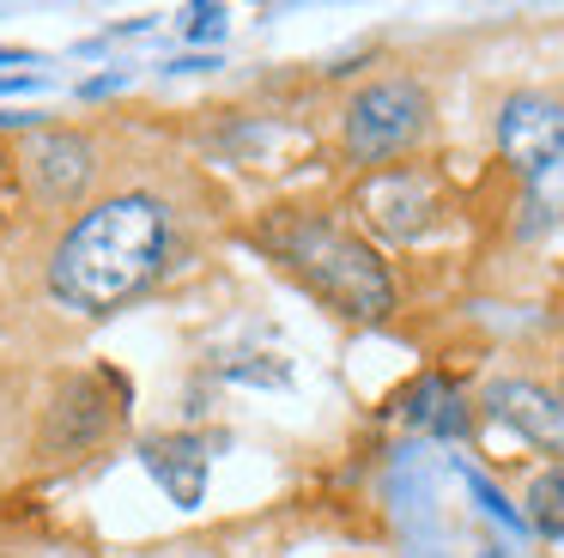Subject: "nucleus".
Masks as SVG:
<instances>
[{
    "mask_svg": "<svg viewBox=\"0 0 564 558\" xmlns=\"http://www.w3.org/2000/svg\"><path fill=\"white\" fill-rule=\"evenodd\" d=\"M13 61H31L25 49H0V67H13Z\"/></svg>",
    "mask_w": 564,
    "mask_h": 558,
    "instance_id": "obj_14",
    "label": "nucleus"
},
{
    "mask_svg": "<svg viewBox=\"0 0 564 558\" xmlns=\"http://www.w3.org/2000/svg\"><path fill=\"white\" fill-rule=\"evenodd\" d=\"M467 480H474V497H479V504H486V509H491V516H498V522H503V528H528V522H522V516H516V509H510V504H503V497H498V492H491V480H479V473H467Z\"/></svg>",
    "mask_w": 564,
    "mask_h": 558,
    "instance_id": "obj_13",
    "label": "nucleus"
},
{
    "mask_svg": "<svg viewBox=\"0 0 564 558\" xmlns=\"http://www.w3.org/2000/svg\"><path fill=\"white\" fill-rule=\"evenodd\" d=\"M273 249L292 261V273L316 291L322 303H334L340 315L377 322L394 310V279L377 261V249H365L358 237H346L328 218H285L273 230Z\"/></svg>",
    "mask_w": 564,
    "mask_h": 558,
    "instance_id": "obj_2",
    "label": "nucleus"
},
{
    "mask_svg": "<svg viewBox=\"0 0 564 558\" xmlns=\"http://www.w3.org/2000/svg\"><path fill=\"white\" fill-rule=\"evenodd\" d=\"M564 225V152L552 158L546 170L528 176V201H522V230L540 237V230H558Z\"/></svg>",
    "mask_w": 564,
    "mask_h": 558,
    "instance_id": "obj_10",
    "label": "nucleus"
},
{
    "mask_svg": "<svg viewBox=\"0 0 564 558\" xmlns=\"http://www.w3.org/2000/svg\"><path fill=\"white\" fill-rule=\"evenodd\" d=\"M31 182L43 194H79L91 182V146L79 133H43L31 146Z\"/></svg>",
    "mask_w": 564,
    "mask_h": 558,
    "instance_id": "obj_8",
    "label": "nucleus"
},
{
    "mask_svg": "<svg viewBox=\"0 0 564 558\" xmlns=\"http://www.w3.org/2000/svg\"><path fill=\"white\" fill-rule=\"evenodd\" d=\"M358 213L370 218V230L394 243H413L437 225L443 201H437V182L419 176V170H377V176L358 189Z\"/></svg>",
    "mask_w": 564,
    "mask_h": 558,
    "instance_id": "obj_4",
    "label": "nucleus"
},
{
    "mask_svg": "<svg viewBox=\"0 0 564 558\" xmlns=\"http://www.w3.org/2000/svg\"><path fill=\"white\" fill-rule=\"evenodd\" d=\"M140 461H147V473L171 492V504L195 509L200 497H207V449H200L195 437H147V443H140Z\"/></svg>",
    "mask_w": 564,
    "mask_h": 558,
    "instance_id": "obj_7",
    "label": "nucleus"
},
{
    "mask_svg": "<svg viewBox=\"0 0 564 558\" xmlns=\"http://www.w3.org/2000/svg\"><path fill=\"white\" fill-rule=\"evenodd\" d=\"M425 116H431V104L413 79L365 85L352 97V109H346V152L358 164H389V158H401L425 133Z\"/></svg>",
    "mask_w": 564,
    "mask_h": 558,
    "instance_id": "obj_3",
    "label": "nucleus"
},
{
    "mask_svg": "<svg viewBox=\"0 0 564 558\" xmlns=\"http://www.w3.org/2000/svg\"><path fill=\"white\" fill-rule=\"evenodd\" d=\"M225 31V7H188L183 12V36H219Z\"/></svg>",
    "mask_w": 564,
    "mask_h": 558,
    "instance_id": "obj_12",
    "label": "nucleus"
},
{
    "mask_svg": "<svg viewBox=\"0 0 564 558\" xmlns=\"http://www.w3.org/2000/svg\"><path fill=\"white\" fill-rule=\"evenodd\" d=\"M528 528L546 534V540H564V461L546 473H534V485H528Z\"/></svg>",
    "mask_w": 564,
    "mask_h": 558,
    "instance_id": "obj_11",
    "label": "nucleus"
},
{
    "mask_svg": "<svg viewBox=\"0 0 564 558\" xmlns=\"http://www.w3.org/2000/svg\"><path fill=\"white\" fill-rule=\"evenodd\" d=\"M486 407H491V419L522 431L528 443H540L546 455H564V400L558 395H546V388H534V383H491Z\"/></svg>",
    "mask_w": 564,
    "mask_h": 558,
    "instance_id": "obj_6",
    "label": "nucleus"
},
{
    "mask_svg": "<svg viewBox=\"0 0 564 558\" xmlns=\"http://www.w3.org/2000/svg\"><path fill=\"white\" fill-rule=\"evenodd\" d=\"M171 249H176L171 206L152 201V194H116V201L91 206L62 237V249L50 261V286L74 310L110 315L122 303H134L171 267Z\"/></svg>",
    "mask_w": 564,
    "mask_h": 558,
    "instance_id": "obj_1",
    "label": "nucleus"
},
{
    "mask_svg": "<svg viewBox=\"0 0 564 558\" xmlns=\"http://www.w3.org/2000/svg\"><path fill=\"white\" fill-rule=\"evenodd\" d=\"M401 419L413 425V431H431V437H467V407L443 376H419V383L406 388Z\"/></svg>",
    "mask_w": 564,
    "mask_h": 558,
    "instance_id": "obj_9",
    "label": "nucleus"
},
{
    "mask_svg": "<svg viewBox=\"0 0 564 558\" xmlns=\"http://www.w3.org/2000/svg\"><path fill=\"white\" fill-rule=\"evenodd\" d=\"M498 152L522 170V182L534 170H546L564 152V104H552L540 92H516L498 109Z\"/></svg>",
    "mask_w": 564,
    "mask_h": 558,
    "instance_id": "obj_5",
    "label": "nucleus"
}]
</instances>
